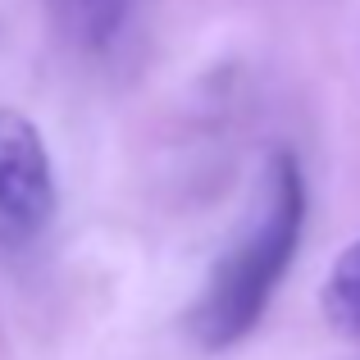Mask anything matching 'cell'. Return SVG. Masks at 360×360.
I'll use <instances>...</instances> for the list:
<instances>
[{
    "mask_svg": "<svg viewBox=\"0 0 360 360\" xmlns=\"http://www.w3.org/2000/svg\"><path fill=\"white\" fill-rule=\"evenodd\" d=\"M55 9H60V23L69 27V37L101 46L119 32L128 0H55Z\"/></svg>",
    "mask_w": 360,
    "mask_h": 360,
    "instance_id": "4",
    "label": "cell"
},
{
    "mask_svg": "<svg viewBox=\"0 0 360 360\" xmlns=\"http://www.w3.org/2000/svg\"><path fill=\"white\" fill-rule=\"evenodd\" d=\"M301 229H306V178L292 150H274L260 178V205L251 224L210 269L187 315V333L196 338L201 352H229L264 319L283 274L297 260Z\"/></svg>",
    "mask_w": 360,
    "mask_h": 360,
    "instance_id": "1",
    "label": "cell"
},
{
    "mask_svg": "<svg viewBox=\"0 0 360 360\" xmlns=\"http://www.w3.org/2000/svg\"><path fill=\"white\" fill-rule=\"evenodd\" d=\"M55 219V169L32 119L0 110V233L32 242Z\"/></svg>",
    "mask_w": 360,
    "mask_h": 360,
    "instance_id": "2",
    "label": "cell"
},
{
    "mask_svg": "<svg viewBox=\"0 0 360 360\" xmlns=\"http://www.w3.org/2000/svg\"><path fill=\"white\" fill-rule=\"evenodd\" d=\"M324 315L342 338L360 342V238L338 255L333 274L324 283Z\"/></svg>",
    "mask_w": 360,
    "mask_h": 360,
    "instance_id": "3",
    "label": "cell"
}]
</instances>
